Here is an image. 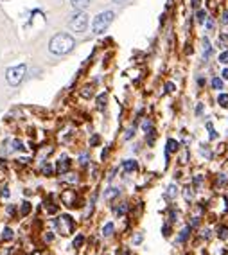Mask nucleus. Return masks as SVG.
I'll return each mask as SVG.
<instances>
[{"instance_id": "2eb2a0df", "label": "nucleus", "mask_w": 228, "mask_h": 255, "mask_svg": "<svg viewBox=\"0 0 228 255\" xmlns=\"http://www.w3.org/2000/svg\"><path fill=\"white\" fill-rule=\"evenodd\" d=\"M212 87H214L216 90H221V88H223V81H221L219 78H214L212 79Z\"/></svg>"}, {"instance_id": "6e6552de", "label": "nucleus", "mask_w": 228, "mask_h": 255, "mask_svg": "<svg viewBox=\"0 0 228 255\" xmlns=\"http://www.w3.org/2000/svg\"><path fill=\"white\" fill-rule=\"evenodd\" d=\"M124 171H126V173L137 171V162H135V160H126V162H124Z\"/></svg>"}, {"instance_id": "b1692460", "label": "nucleus", "mask_w": 228, "mask_h": 255, "mask_svg": "<svg viewBox=\"0 0 228 255\" xmlns=\"http://www.w3.org/2000/svg\"><path fill=\"white\" fill-rule=\"evenodd\" d=\"M90 144H92V146H97V144H99V137H97V135H94V137H92V140H90Z\"/></svg>"}, {"instance_id": "2f4dec72", "label": "nucleus", "mask_w": 228, "mask_h": 255, "mask_svg": "<svg viewBox=\"0 0 228 255\" xmlns=\"http://www.w3.org/2000/svg\"><path fill=\"white\" fill-rule=\"evenodd\" d=\"M115 4H124V2H126V0H114Z\"/></svg>"}, {"instance_id": "39448f33", "label": "nucleus", "mask_w": 228, "mask_h": 255, "mask_svg": "<svg viewBox=\"0 0 228 255\" xmlns=\"http://www.w3.org/2000/svg\"><path fill=\"white\" fill-rule=\"evenodd\" d=\"M56 228H58L63 236H69V234H72V230H74V219L70 218L69 214L60 216V218L56 219Z\"/></svg>"}, {"instance_id": "9b49d317", "label": "nucleus", "mask_w": 228, "mask_h": 255, "mask_svg": "<svg viewBox=\"0 0 228 255\" xmlns=\"http://www.w3.org/2000/svg\"><path fill=\"white\" fill-rule=\"evenodd\" d=\"M176 194H178V187H176V185H169L167 187V192H165V196H167V198H176Z\"/></svg>"}, {"instance_id": "c85d7f7f", "label": "nucleus", "mask_w": 228, "mask_h": 255, "mask_svg": "<svg viewBox=\"0 0 228 255\" xmlns=\"http://www.w3.org/2000/svg\"><path fill=\"white\" fill-rule=\"evenodd\" d=\"M228 236V230L227 228H221V237H227Z\"/></svg>"}, {"instance_id": "aec40b11", "label": "nucleus", "mask_w": 228, "mask_h": 255, "mask_svg": "<svg viewBox=\"0 0 228 255\" xmlns=\"http://www.w3.org/2000/svg\"><path fill=\"white\" fill-rule=\"evenodd\" d=\"M205 20H207V13H205V11H200V13H198V22L203 23Z\"/></svg>"}, {"instance_id": "7ed1b4c3", "label": "nucleus", "mask_w": 228, "mask_h": 255, "mask_svg": "<svg viewBox=\"0 0 228 255\" xmlns=\"http://www.w3.org/2000/svg\"><path fill=\"white\" fill-rule=\"evenodd\" d=\"M25 78V65H18V67H11L5 72V79L9 83L11 87H18L20 83Z\"/></svg>"}, {"instance_id": "5701e85b", "label": "nucleus", "mask_w": 228, "mask_h": 255, "mask_svg": "<svg viewBox=\"0 0 228 255\" xmlns=\"http://www.w3.org/2000/svg\"><path fill=\"white\" fill-rule=\"evenodd\" d=\"M13 144H14V149H18V151H22V149H23L22 142H20V140H14Z\"/></svg>"}, {"instance_id": "423d86ee", "label": "nucleus", "mask_w": 228, "mask_h": 255, "mask_svg": "<svg viewBox=\"0 0 228 255\" xmlns=\"http://www.w3.org/2000/svg\"><path fill=\"white\" fill-rule=\"evenodd\" d=\"M69 165H70V162H69V158L67 156H63V158L58 162V173L60 174H65L67 171H69Z\"/></svg>"}, {"instance_id": "c756f323", "label": "nucleus", "mask_w": 228, "mask_h": 255, "mask_svg": "<svg viewBox=\"0 0 228 255\" xmlns=\"http://www.w3.org/2000/svg\"><path fill=\"white\" fill-rule=\"evenodd\" d=\"M192 5H194V7H198V5H200V0H192Z\"/></svg>"}, {"instance_id": "0eeeda50", "label": "nucleus", "mask_w": 228, "mask_h": 255, "mask_svg": "<svg viewBox=\"0 0 228 255\" xmlns=\"http://www.w3.org/2000/svg\"><path fill=\"white\" fill-rule=\"evenodd\" d=\"M119 189H115V187H110L108 191L105 192V200H114V198L119 196Z\"/></svg>"}, {"instance_id": "ddd939ff", "label": "nucleus", "mask_w": 228, "mask_h": 255, "mask_svg": "<svg viewBox=\"0 0 228 255\" xmlns=\"http://www.w3.org/2000/svg\"><path fill=\"white\" fill-rule=\"evenodd\" d=\"M2 239H4V241H11V239H13V230H11V228H4Z\"/></svg>"}, {"instance_id": "9d476101", "label": "nucleus", "mask_w": 228, "mask_h": 255, "mask_svg": "<svg viewBox=\"0 0 228 255\" xmlns=\"http://www.w3.org/2000/svg\"><path fill=\"white\" fill-rule=\"evenodd\" d=\"M174 151H178V142L173 140V138H169L167 140V153H174Z\"/></svg>"}, {"instance_id": "f03ea898", "label": "nucleus", "mask_w": 228, "mask_h": 255, "mask_svg": "<svg viewBox=\"0 0 228 255\" xmlns=\"http://www.w3.org/2000/svg\"><path fill=\"white\" fill-rule=\"evenodd\" d=\"M114 11H105V13L97 14L94 23H92V31L96 32V34H101L103 31H106L110 23L114 22Z\"/></svg>"}, {"instance_id": "dca6fc26", "label": "nucleus", "mask_w": 228, "mask_h": 255, "mask_svg": "<svg viewBox=\"0 0 228 255\" xmlns=\"http://www.w3.org/2000/svg\"><path fill=\"white\" fill-rule=\"evenodd\" d=\"M218 103L221 106H228V96H227V94H221V96H219V99H218Z\"/></svg>"}, {"instance_id": "a878e982", "label": "nucleus", "mask_w": 228, "mask_h": 255, "mask_svg": "<svg viewBox=\"0 0 228 255\" xmlns=\"http://www.w3.org/2000/svg\"><path fill=\"white\" fill-rule=\"evenodd\" d=\"M140 241H142V234H138V236L135 237V239H133V243H135V245H138Z\"/></svg>"}, {"instance_id": "20e7f679", "label": "nucleus", "mask_w": 228, "mask_h": 255, "mask_svg": "<svg viewBox=\"0 0 228 255\" xmlns=\"http://www.w3.org/2000/svg\"><path fill=\"white\" fill-rule=\"evenodd\" d=\"M70 29L76 32H85L87 31V25H88V14L87 13H83V11H79V13H76L70 18L69 22Z\"/></svg>"}, {"instance_id": "a211bd4d", "label": "nucleus", "mask_w": 228, "mask_h": 255, "mask_svg": "<svg viewBox=\"0 0 228 255\" xmlns=\"http://www.w3.org/2000/svg\"><path fill=\"white\" fill-rule=\"evenodd\" d=\"M126 210H128V205H126V203H122V205L117 209V216H124V214H126Z\"/></svg>"}, {"instance_id": "f8f14e48", "label": "nucleus", "mask_w": 228, "mask_h": 255, "mask_svg": "<svg viewBox=\"0 0 228 255\" xmlns=\"http://www.w3.org/2000/svg\"><path fill=\"white\" fill-rule=\"evenodd\" d=\"M114 223H106L105 228H103V236H112L114 234Z\"/></svg>"}, {"instance_id": "f3484780", "label": "nucleus", "mask_w": 228, "mask_h": 255, "mask_svg": "<svg viewBox=\"0 0 228 255\" xmlns=\"http://www.w3.org/2000/svg\"><path fill=\"white\" fill-rule=\"evenodd\" d=\"M189 232H191V228H183L182 230V234H180V237H178V241H185L187 239V236H189Z\"/></svg>"}, {"instance_id": "4468645a", "label": "nucleus", "mask_w": 228, "mask_h": 255, "mask_svg": "<svg viewBox=\"0 0 228 255\" xmlns=\"http://www.w3.org/2000/svg\"><path fill=\"white\" fill-rule=\"evenodd\" d=\"M105 106H106V96H105V94H101V96L97 97V108L103 110Z\"/></svg>"}, {"instance_id": "4be33fe9", "label": "nucleus", "mask_w": 228, "mask_h": 255, "mask_svg": "<svg viewBox=\"0 0 228 255\" xmlns=\"http://www.w3.org/2000/svg\"><path fill=\"white\" fill-rule=\"evenodd\" d=\"M219 61H221V63H228V50H225L223 54L219 56Z\"/></svg>"}, {"instance_id": "1a4fd4ad", "label": "nucleus", "mask_w": 228, "mask_h": 255, "mask_svg": "<svg viewBox=\"0 0 228 255\" xmlns=\"http://www.w3.org/2000/svg\"><path fill=\"white\" fill-rule=\"evenodd\" d=\"M70 4H72L76 9H85V7L90 4V0H70Z\"/></svg>"}, {"instance_id": "7c9ffc66", "label": "nucleus", "mask_w": 228, "mask_h": 255, "mask_svg": "<svg viewBox=\"0 0 228 255\" xmlns=\"http://www.w3.org/2000/svg\"><path fill=\"white\" fill-rule=\"evenodd\" d=\"M223 78H225V79H228V69H225V70H223Z\"/></svg>"}, {"instance_id": "6ab92c4d", "label": "nucleus", "mask_w": 228, "mask_h": 255, "mask_svg": "<svg viewBox=\"0 0 228 255\" xmlns=\"http://www.w3.org/2000/svg\"><path fill=\"white\" fill-rule=\"evenodd\" d=\"M29 210H31V205H29L27 201H25V203L22 205V216H27V214H29Z\"/></svg>"}, {"instance_id": "cd10ccee", "label": "nucleus", "mask_w": 228, "mask_h": 255, "mask_svg": "<svg viewBox=\"0 0 228 255\" xmlns=\"http://www.w3.org/2000/svg\"><path fill=\"white\" fill-rule=\"evenodd\" d=\"M92 96V88L90 90H83V97H90Z\"/></svg>"}, {"instance_id": "bb28decb", "label": "nucleus", "mask_w": 228, "mask_h": 255, "mask_svg": "<svg viewBox=\"0 0 228 255\" xmlns=\"http://www.w3.org/2000/svg\"><path fill=\"white\" fill-rule=\"evenodd\" d=\"M43 173H45V174H50V173H52V167H50V165H47V167H43Z\"/></svg>"}, {"instance_id": "412c9836", "label": "nucleus", "mask_w": 228, "mask_h": 255, "mask_svg": "<svg viewBox=\"0 0 228 255\" xmlns=\"http://www.w3.org/2000/svg\"><path fill=\"white\" fill-rule=\"evenodd\" d=\"M83 241H85V239H83V236H78L76 239H74V246H76V248H79V246L83 245Z\"/></svg>"}, {"instance_id": "393cba45", "label": "nucleus", "mask_w": 228, "mask_h": 255, "mask_svg": "<svg viewBox=\"0 0 228 255\" xmlns=\"http://www.w3.org/2000/svg\"><path fill=\"white\" fill-rule=\"evenodd\" d=\"M165 88H167V92H173L174 90V85H173V83H167V85H165Z\"/></svg>"}, {"instance_id": "f257e3e1", "label": "nucleus", "mask_w": 228, "mask_h": 255, "mask_svg": "<svg viewBox=\"0 0 228 255\" xmlns=\"http://www.w3.org/2000/svg\"><path fill=\"white\" fill-rule=\"evenodd\" d=\"M74 45H76V41H74V38L70 36V34L60 32V34H56V36L50 40L49 50L52 54L63 56V54H67V52H70V50L74 49Z\"/></svg>"}]
</instances>
